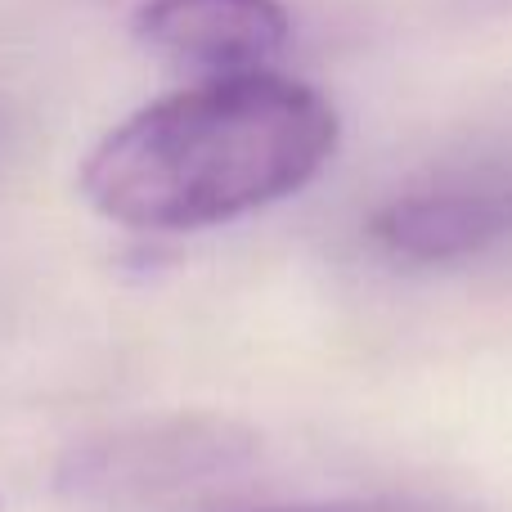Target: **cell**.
<instances>
[{"mask_svg": "<svg viewBox=\"0 0 512 512\" xmlns=\"http://www.w3.org/2000/svg\"><path fill=\"white\" fill-rule=\"evenodd\" d=\"M342 117L279 72L216 77L117 122L81 158V198L104 221L189 234L292 198L333 162Z\"/></svg>", "mask_w": 512, "mask_h": 512, "instance_id": "obj_1", "label": "cell"}, {"mask_svg": "<svg viewBox=\"0 0 512 512\" xmlns=\"http://www.w3.org/2000/svg\"><path fill=\"white\" fill-rule=\"evenodd\" d=\"M131 32L144 50L216 81L265 72L292 41V18L279 0H144Z\"/></svg>", "mask_w": 512, "mask_h": 512, "instance_id": "obj_2", "label": "cell"}, {"mask_svg": "<svg viewBox=\"0 0 512 512\" xmlns=\"http://www.w3.org/2000/svg\"><path fill=\"white\" fill-rule=\"evenodd\" d=\"M369 234L405 261H463L512 239V180H454L400 194L369 221Z\"/></svg>", "mask_w": 512, "mask_h": 512, "instance_id": "obj_3", "label": "cell"}, {"mask_svg": "<svg viewBox=\"0 0 512 512\" xmlns=\"http://www.w3.org/2000/svg\"><path fill=\"white\" fill-rule=\"evenodd\" d=\"M248 454V436L225 423H149L131 432L90 441L68 459V481L77 490H158L203 477Z\"/></svg>", "mask_w": 512, "mask_h": 512, "instance_id": "obj_4", "label": "cell"}, {"mask_svg": "<svg viewBox=\"0 0 512 512\" xmlns=\"http://www.w3.org/2000/svg\"><path fill=\"white\" fill-rule=\"evenodd\" d=\"M256 512H463L427 499H337V504H301V508H256Z\"/></svg>", "mask_w": 512, "mask_h": 512, "instance_id": "obj_5", "label": "cell"}]
</instances>
